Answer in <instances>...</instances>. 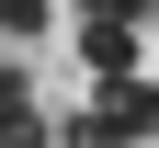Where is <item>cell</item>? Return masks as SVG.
Instances as JSON below:
<instances>
[{"label":"cell","instance_id":"cell-1","mask_svg":"<svg viewBox=\"0 0 159 148\" xmlns=\"http://www.w3.org/2000/svg\"><path fill=\"white\" fill-rule=\"evenodd\" d=\"M80 69L102 80V91H114V80H136V23H80Z\"/></svg>","mask_w":159,"mask_h":148},{"label":"cell","instance_id":"cell-2","mask_svg":"<svg viewBox=\"0 0 159 148\" xmlns=\"http://www.w3.org/2000/svg\"><path fill=\"white\" fill-rule=\"evenodd\" d=\"M102 114H114V125H125V137H136V148H148V137H159V91H148V80H114V91H102Z\"/></svg>","mask_w":159,"mask_h":148},{"label":"cell","instance_id":"cell-4","mask_svg":"<svg viewBox=\"0 0 159 148\" xmlns=\"http://www.w3.org/2000/svg\"><path fill=\"white\" fill-rule=\"evenodd\" d=\"M34 114V91H23V57H0V125H23Z\"/></svg>","mask_w":159,"mask_h":148},{"label":"cell","instance_id":"cell-7","mask_svg":"<svg viewBox=\"0 0 159 148\" xmlns=\"http://www.w3.org/2000/svg\"><path fill=\"white\" fill-rule=\"evenodd\" d=\"M148 12H159V0H148Z\"/></svg>","mask_w":159,"mask_h":148},{"label":"cell","instance_id":"cell-6","mask_svg":"<svg viewBox=\"0 0 159 148\" xmlns=\"http://www.w3.org/2000/svg\"><path fill=\"white\" fill-rule=\"evenodd\" d=\"M148 0H80V23H136Z\"/></svg>","mask_w":159,"mask_h":148},{"label":"cell","instance_id":"cell-5","mask_svg":"<svg viewBox=\"0 0 159 148\" xmlns=\"http://www.w3.org/2000/svg\"><path fill=\"white\" fill-rule=\"evenodd\" d=\"M0 34H46V0H0Z\"/></svg>","mask_w":159,"mask_h":148},{"label":"cell","instance_id":"cell-3","mask_svg":"<svg viewBox=\"0 0 159 148\" xmlns=\"http://www.w3.org/2000/svg\"><path fill=\"white\" fill-rule=\"evenodd\" d=\"M57 148H136V137L102 114V103H91V114H68V125H57Z\"/></svg>","mask_w":159,"mask_h":148}]
</instances>
